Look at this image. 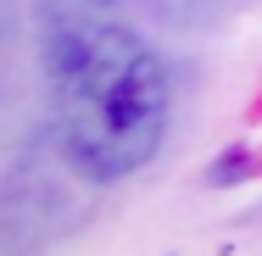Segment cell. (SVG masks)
I'll return each instance as SVG.
<instances>
[{
  "label": "cell",
  "instance_id": "7a4b0ae2",
  "mask_svg": "<svg viewBox=\"0 0 262 256\" xmlns=\"http://www.w3.org/2000/svg\"><path fill=\"white\" fill-rule=\"evenodd\" d=\"M56 11V22H78V17H101V11H112L117 0H45Z\"/></svg>",
  "mask_w": 262,
  "mask_h": 256
},
{
  "label": "cell",
  "instance_id": "6da1fadb",
  "mask_svg": "<svg viewBox=\"0 0 262 256\" xmlns=\"http://www.w3.org/2000/svg\"><path fill=\"white\" fill-rule=\"evenodd\" d=\"M56 139L84 178H128L162 151L167 128V73L157 51L95 17L56 22L45 34Z\"/></svg>",
  "mask_w": 262,
  "mask_h": 256
}]
</instances>
